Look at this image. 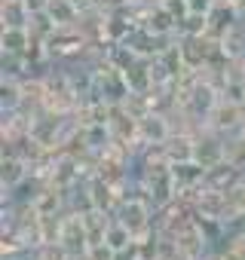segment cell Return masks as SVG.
Returning a JSON list of instances; mask_svg holds the SVG:
<instances>
[{
  "label": "cell",
  "instance_id": "6da1fadb",
  "mask_svg": "<svg viewBox=\"0 0 245 260\" xmlns=\"http://www.w3.org/2000/svg\"><path fill=\"white\" fill-rule=\"evenodd\" d=\"M116 220L126 223L135 239H144L150 233V205H147V199H138V196L122 199V205L116 208Z\"/></svg>",
  "mask_w": 245,
  "mask_h": 260
},
{
  "label": "cell",
  "instance_id": "7a4b0ae2",
  "mask_svg": "<svg viewBox=\"0 0 245 260\" xmlns=\"http://www.w3.org/2000/svg\"><path fill=\"white\" fill-rule=\"evenodd\" d=\"M193 159L202 162L205 169H215V166H221L227 159V144L221 138H215V135H199L193 141Z\"/></svg>",
  "mask_w": 245,
  "mask_h": 260
},
{
  "label": "cell",
  "instance_id": "3957f363",
  "mask_svg": "<svg viewBox=\"0 0 245 260\" xmlns=\"http://www.w3.org/2000/svg\"><path fill=\"white\" fill-rule=\"evenodd\" d=\"M138 138L144 144H166L172 138V125L163 113H147L138 119Z\"/></svg>",
  "mask_w": 245,
  "mask_h": 260
},
{
  "label": "cell",
  "instance_id": "277c9868",
  "mask_svg": "<svg viewBox=\"0 0 245 260\" xmlns=\"http://www.w3.org/2000/svg\"><path fill=\"white\" fill-rule=\"evenodd\" d=\"M205 172H208V169H205L202 162H196V159H181V162H172V178H175L178 190L202 184V181H205Z\"/></svg>",
  "mask_w": 245,
  "mask_h": 260
},
{
  "label": "cell",
  "instance_id": "5b68a950",
  "mask_svg": "<svg viewBox=\"0 0 245 260\" xmlns=\"http://www.w3.org/2000/svg\"><path fill=\"white\" fill-rule=\"evenodd\" d=\"M28 178V162L16 153H4V166H0V181H4V190H16L22 181Z\"/></svg>",
  "mask_w": 245,
  "mask_h": 260
},
{
  "label": "cell",
  "instance_id": "8992f818",
  "mask_svg": "<svg viewBox=\"0 0 245 260\" xmlns=\"http://www.w3.org/2000/svg\"><path fill=\"white\" fill-rule=\"evenodd\" d=\"M104 242L119 254V251H129L132 245H135V236H132V230L126 226V223H119L116 217L107 223V230H104Z\"/></svg>",
  "mask_w": 245,
  "mask_h": 260
},
{
  "label": "cell",
  "instance_id": "52a82bcc",
  "mask_svg": "<svg viewBox=\"0 0 245 260\" xmlns=\"http://www.w3.org/2000/svg\"><path fill=\"white\" fill-rule=\"evenodd\" d=\"M31 10L25 0H4V28H28Z\"/></svg>",
  "mask_w": 245,
  "mask_h": 260
},
{
  "label": "cell",
  "instance_id": "ba28073f",
  "mask_svg": "<svg viewBox=\"0 0 245 260\" xmlns=\"http://www.w3.org/2000/svg\"><path fill=\"white\" fill-rule=\"evenodd\" d=\"M46 13H49V19H52L58 28H71V25L80 19V10L71 4V0H49Z\"/></svg>",
  "mask_w": 245,
  "mask_h": 260
},
{
  "label": "cell",
  "instance_id": "9c48e42d",
  "mask_svg": "<svg viewBox=\"0 0 245 260\" xmlns=\"http://www.w3.org/2000/svg\"><path fill=\"white\" fill-rule=\"evenodd\" d=\"M4 52L13 55H25V49L31 46V31L28 28H4Z\"/></svg>",
  "mask_w": 245,
  "mask_h": 260
},
{
  "label": "cell",
  "instance_id": "30bf717a",
  "mask_svg": "<svg viewBox=\"0 0 245 260\" xmlns=\"http://www.w3.org/2000/svg\"><path fill=\"white\" fill-rule=\"evenodd\" d=\"M55 190H58V187H55ZM55 190H40V193H37V199L31 202L37 214H55V211H58V205H62V196H58Z\"/></svg>",
  "mask_w": 245,
  "mask_h": 260
},
{
  "label": "cell",
  "instance_id": "8fae6325",
  "mask_svg": "<svg viewBox=\"0 0 245 260\" xmlns=\"http://www.w3.org/2000/svg\"><path fill=\"white\" fill-rule=\"evenodd\" d=\"M83 260H116V251L107 242H95L83 251Z\"/></svg>",
  "mask_w": 245,
  "mask_h": 260
},
{
  "label": "cell",
  "instance_id": "7c38bea8",
  "mask_svg": "<svg viewBox=\"0 0 245 260\" xmlns=\"http://www.w3.org/2000/svg\"><path fill=\"white\" fill-rule=\"evenodd\" d=\"M215 4H218V0H187V10L190 13H199V16H208Z\"/></svg>",
  "mask_w": 245,
  "mask_h": 260
},
{
  "label": "cell",
  "instance_id": "4fadbf2b",
  "mask_svg": "<svg viewBox=\"0 0 245 260\" xmlns=\"http://www.w3.org/2000/svg\"><path fill=\"white\" fill-rule=\"evenodd\" d=\"M242 187H245V172H242Z\"/></svg>",
  "mask_w": 245,
  "mask_h": 260
},
{
  "label": "cell",
  "instance_id": "5bb4252c",
  "mask_svg": "<svg viewBox=\"0 0 245 260\" xmlns=\"http://www.w3.org/2000/svg\"><path fill=\"white\" fill-rule=\"evenodd\" d=\"M230 4H239V0H230Z\"/></svg>",
  "mask_w": 245,
  "mask_h": 260
}]
</instances>
